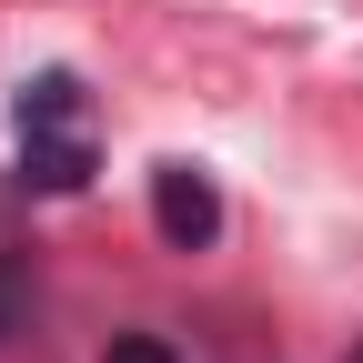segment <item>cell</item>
Here are the masks:
<instances>
[{"label": "cell", "mask_w": 363, "mask_h": 363, "mask_svg": "<svg viewBox=\"0 0 363 363\" xmlns=\"http://www.w3.org/2000/svg\"><path fill=\"white\" fill-rule=\"evenodd\" d=\"M71 111H81V81H71V71L21 81V131H71Z\"/></svg>", "instance_id": "obj_3"}, {"label": "cell", "mask_w": 363, "mask_h": 363, "mask_svg": "<svg viewBox=\"0 0 363 363\" xmlns=\"http://www.w3.org/2000/svg\"><path fill=\"white\" fill-rule=\"evenodd\" d=\"M152 233H162L172 252H212V242H222L212 172H192V162H162V172H152Z\"/></svg>", "instance_id": "obj_1"}, {"label": "cell", "mask_w": 363, "mask_h": 363, "mask_svg": "<svg viewBox=\"0 0 363 363\" xmlns=\"http://www.w3.org/2000/svg\"><path fill=\"white\" fill-rule=\"evenodd\" d=\"M21 182H30V192H81V182H91V142H81V131H30Z\"/></svg>", "instance_id": "obj_2"}, {"label": "cell", "mask_w": 363, "mask_h": 363, "mask_svg": "<svg viewBox=\"0 0 363 363\" xmlns=\"http://www.w3.org/2000/svg\"><path fill=\"white\" fill-rule=\"evenodd\" d=\"M101 363H182V353H172L162 333H111V343H101Z\"/></svg>", "instance_id": "obj_4"}, {"label": "cell", "mask_w": 363, "mask_h": 363, "mask_svg": "<svg viewBox=\"0 0 363 363\" xmlns=\"http://www.w3.org/2000/svg\"><path fill=\"white\" fill-rule=\"evenodd\" d=\"M11 333H21V272L0 262V343H11Z\"/></svg>", "instance_id": "obj_5"}]
</instances>
